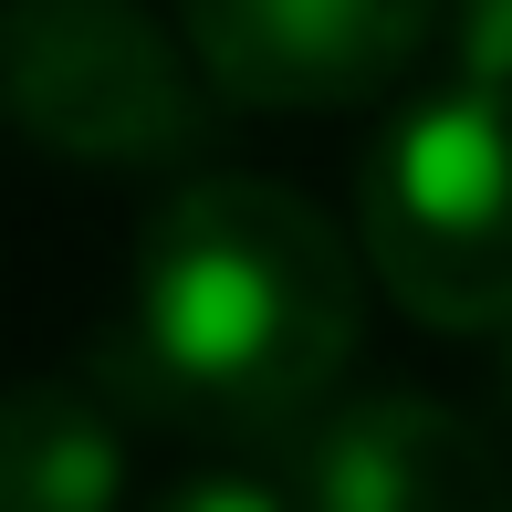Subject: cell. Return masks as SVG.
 Listing matches in <instances>:
<instances>
[{
    "mask_svg": "<svg viewBox=\"0 0 512 512\" xmlns=\"http://www.w3.org/2000/svg\"><path fill=\"white\" fill-rule=\"evenodd\" d=\"M356 251L283 178H189L136 241V304L95 387L199 439H304L356 366Z\"/></svg>",
    "mask_w": 512,
    "mask_h": 512,
    "instance_id": "1",
    "label": "cell"
},
{
    "mask_svg": "<svg viewBox=\"0 0 512 512\" xmlns=\"http://www.w3.org/2000/svg\"><path fill=\"white\" fill-rule=\"evenodd\" d=\"M356 241L387 293L439 335L512 324V95L439 84L398 105L356 178Z\"/></svg>",
    "mask_w": 512,
    "mask_h": 512,
    "instance_id": "2",
    "label": "cell"
},
{
    "mask_svg": "<svg viewBox=\"0 0 512 512\" xmlns=\"http://www.w3.org/2000/svg\"><path fill=\"white\" fill-rule=\"evenodd\" d=\"M0 74H11V126L84 168H168L230 105L199 42H168L147 0H11Z\"/></svg>",
    "mask_w": 512,
    "mask_h": 512,
    "instance_id": "3",
    "label": "cell"
},
{
    "mask_svg": "<svg viewBox=\"0 0 512 512\" xmlns=\"http://www.w3.org/2000/svg\"><path fill=\"white\" fill-rule=\"evenodd\" d=\"M450 0H178L209 84L251 115H324L366 105L429 53Z\"/></svg>",
    "mask_w": 512,
    "mask_h": 512,
    "instance_id": "4",
    "label": "cell"
},
{
    "mask_svg": "<svg viewBox=\"0 0 512 512\" xmlns=\"http://www.w3.org/2000/svg\"><path fill=\"white\" fill-rule=\"evenodd\" d=\"M304 512H512V460L471 408L387 387L304 429Z\"/></svg>",
    "mask_w": 512,
    "mask_h": 512,
    "instance_id": "5",
    "label": "cell"
},
{
    "mask_svg": "<svg viewBox=\"0 0 512 512\" xmlns=\"http://www.w3.org/2000/svg\"><path fill=\"white\" fill-rule=\"evenodd\" d=\"M115 502H126L115 408L74 377H32L0 418V512H115Z\"/></svg>",
    "mask_w": 512,
    "mask_h": 512,
    "instance_id": "6",
    "label": "cell"
},
{
    "mask_svg": "<svg viewBox=\"0 0 512 512\" xmlns=\"http://www.w3.org/2000/svg\"><path fill=\"white\" fill-rule=\"evenodd\" d=\"M450 63H460V84L512 95V0H460L450 11Z\"/></svg>",
    "mask_w": 512,
    "mask_h": 512,
    "instance_id": "7",
    "label": "cell"
},
{
    "mask_svg": "<svg viewBox=\"0 0 512 512\" xmlns=\"http://www.w3.org/2000/svg\"><path fill=\"white\" fill-rule=\"evenodd\" d=\"M147 512H293L272 481H251V471H189L178 492H157Z\"/></svg>",
    "mask_w": 512,
    "mask_h": 512,
    "instance_id": "8",
    "label": "cell"
},
{
    "mask_svg": "<svg viewBox=\"0 0 512 512\" xmlns=\"http://www.w3.org/2000/svg\"><path fill=\"white\" fill-rule=\"evenodd\" d=\"M492 398H502V418H512V324H502V356H492Z\"/></svg>",
    "mask_w": 512,
    "mask_h": 512,
    "instance_id": "9",
    "label": "cell"
}]
</instances>
